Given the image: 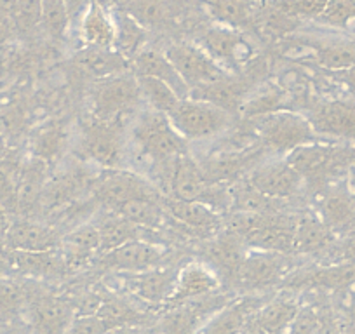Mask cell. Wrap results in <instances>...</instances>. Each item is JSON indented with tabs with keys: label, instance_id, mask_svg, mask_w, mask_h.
I'll return each instance as SVG.
<instances>
[{
	"label": "cell",
	"instance_id": "31",
	"mask_svg": "<svg viewBox=\"0 0 355 334\" xmlns=\"http://www.w3.org/2000/svg\"><path fill=\"white\" fill-rule=\"evenodd\" d=\"M293 100H295L293 94L286 87H282L279 82H275V84L274 82H265L258 89L248 93L239 115H242L248 121V118L259 117V115L291 110Z\"/></svg>",
	"mask_w": 355,
	"mask_h": 334
},
{
	"label": "cell",
	"instance_id": "9",
	"mask_svg": "<svg viewBox=\"0 0 355 334\" xmlns=\"http://www.w3.org/2000/svg\"><path fill=\"white\" fill-rule=\"evenodd\" d=\"M82 159L96 164L101 169H119L124 162V143L119 122H103L93 117L82 131Z\"/></svg>",
	"mask_w": 355,
	"mask_h": 334
},
{
	"label": "cell",
	"instance_id": "13",
	"mask_svg": "<svg viewBox=\"0 0 355 334\" xmlns=\"http://www.w3.org/2000/svg\"><path fill=\"white\" fill-rule=\"evenodd\" d=\"M180 267H153L136 274H117L122 279L124 288L135 296L138 301L160 308L173 295Z\"/></svg>",
	"mask_w": 355,
	"mask_h": 334
},
{
	"label": "cell",
	"instance_id": "10",
	"mask_svg": "<svg viewBox=\"0 0 355 334\" xmlns=\"http://www.w3.org/2000/svg\"><path fill=\"white\" fill-rule=\"evenodd\" d=\"M166 56L174 64L178 73L182 75L190 91L230 75V71L225 70L216 60H213L202 47L196 44H171L166 49Z\"/></svg>",
	"mask_w": 355,
	"mask_h": 334
},
{
	"label": "cell",
	"instance_id": "35",
	"mask_svg": "<svg viewBox=\"0 0 355 334\" xmlns=\"http://www.w3.org/2000/svg\"><path fill=\"white\" fill-rule=\"evenodd\" d=\"M96 227L101 238L100 254L108 253L112 249L121 247V245L128 244V242L131 240H136V238H143L141 228H138L136 225H132L131 221L122 218L121 214L114 213V211H112L108 216L101 218V220L98 221ZM100 254H98V256H100Z\"/></svg>",
	"mask_w": 355,
	"mask_h": 334
},
{
	"label": "cell",
	"instance_id": "32",
	"mask_svg": "<svg viewBox=\"0 0 355 334\" xmlns=\"http://www.w3.org/2000/svg\"><path fill=\"white\" fill-rule=\"evenodd\" d=\"M80 35L85 46L114 47L115 25L114 18L105 11L100 0H89L87 8L82 15Z\"/></svg>",
	"mask_w": 355,
	"mask_h": 334
},
{
	"label": "cell",
	"instance_id": "33",
	"mask_svg": "<svg viewBox=\"0 0 355 334\" xmlns=\"http://www.w3.org/2000/svg\"><path fill=\"white\" fill-rule=\"evenodd\" d=\"M259 152L239 153V152H227L223 155H216L207 159L206 162L200 164L204 175L211 183H225L234 182L235 178L242 175L244 171H249L256 167Z\"/></svg>",
	"mask_w": 355,
	"mask_h": 334
},
{
	"label": "cell",
	"instance_id": "43",
	"mask_svg": "<svg viewBox=\"0 0 355 334\" xmlns=\"http://www.w3.org/2000/svg\"><path fill=\"white\" fill-rule=\"evenodd\" d=\"M319 19L329 26L350 28L355 25V0H327Z\"/></svg>",
	"mask_w": 355,
	"mask_h": 334
},
{
	"label": "cell",
	"instance_id": "24",
	"mask_svg": "<svg viewBox=\"0 0 355 334\" xmlns=\"http://www.w3.org/2000/svg\"><path fill=\"white\" fill-rule=\"evenodd\" d=\"M317 134L331 138H355V107L340 101L317 105L309 115Z\"/></svg>",
	"mask_w": 355,
	"mask_h": 334
},
{
	"label": "cell",
	"instance_id": "14",
	"mask_svg": "<svg viewBox=\"0 0 355 334\" xmlns=\"http://www.w3.org/2000/svg\"><path fill=\"white\" fill-rule=\"evenodd\" d=\"M303 176L288 162V159L259 164L249 171L245 182L263 195L284 200L296 195L303 185Z\"/></svg>",
	"mask_w": 355,
	"mask_h": 334
},
{
	"label": "cell",
	"instance_id": "26",
	"mask_svg": "<svg viewBox=\"0 0 355 334\" xmlns=\"http://www.w3.org/2000/svg\"><path fill=\"white\" fill-rule=\"evenodd\" d=\"M131 67L135 75H146V77H153L166 82L167 86L173 87V91L180 98L190 96L189 86L185 84L182 75L178 73V70L171 63L169 58L166 56V53H160L153 47H145L132 58Z\"/></svg>",
	"mask_w": 355,
	"mask_h": 334
},
{
	"label": "cell",
	"instance_id": "3",
	"mask_svg": "<svg viewBox=\"0 0 355 334\" xmlns=\"http://www.w3.org/2000/svg\"><path fill=\"white\" fill-rule=\"evenodd\" d=\"M28 281L25 320L32 334H67L75 313L68 296L49 291L39 281Z\"/></svg>",
	"mask_w": 355,
	"mask_h": 334
},
{
	"label": "cell",
	"instance_id": "44",
	"mask_svg": "<svg viewBox=\"0 0 355 334\" xmlns=\"http://www.w3.org/2000/svg\"><path fill=\"white\" fill-rule=\"evenodd\" d=\"M128 12L143 26H157L166 19V6L162 0H132Z\"/></svg>",
	"mask_w": 355,
	"mask_h": 334
},
{
	"label": "cell",
	"instance_id": "15",
	"mask_svg": "<svg viewBox=\"0 0 355 334\" xmlns=\"http://www.w3.org/2000/svg\"><path fill=\"white\" fill-rule=\"evenodd\" d=\"M67 263L60 249L51 251H12L9 249V277L30 281H60L67 277Z\"/></svg>",
	"mask_w": 355,
	"mask_h": 334
},
{
	"label": "cell",
	"instance_id": "5",
	"mask_svg": "<svg viewBox=\"0 0 355 334\" xmlns=\"http://www.w3.org/2000/svg\"><path fill=\"white\" fill-rule=\"evenodd\" d=\"M143 98L135 73H119L101 78L93 93V117L103 122H119L129 115Z\"/></svg>",
	"mask_w": 355,
	"mask_h": 334
},
{
	"label": "cell",
	"instance_id": "37",
	"mask_svg": "<svg viewBox=\"0 0 355 334\" xmlns=\"http://www.w3.org/2000/svg\"><path fill=\"white\" fill-rule=\"evenodd\" d=\"M331 244V227L322 220L305 216L295 223V253L312 254L324 251Z\"/></svg>",
	"mask_w": 355,
	"mask_h": 334
},
{
	"label": "cell",
	"instance_id": "22",
	"mask_svg": "<svg viewBox=\"0 0 355 334\" xmlns=\"http://www.w3.org/2000/svg\"><path fill=\"white\" fill-rule=\"evenodd\" d=\"M347 157L348 152L345 150L313 141L295 148L293 152H289L286 159L303 178H312V176L322 175V173H327L333 167L343 164Z\"/></svg>",
	"mask_w": 355,
	"mask_h": 334
},
{
	"label": "cell",
	"instance_id": "46",
	"mask_svg": "<svg viewBox=\"0 0 355 334\" xmlns=\"http://www.w3.org/2000/svg\"><path fill=\"white\" fill-rule=\"evenodd\" d=\"M327 0H281L277 6L279 11L288 15L289 18H296V16H313L319 18L320 12L326 8Z\"/></svg>",
	"mask_w": 355,
	"mask_h": 334
},
{
	"label": "cell",
	"instance_id": "30",
	"mask_svg": "<svg viewBox=\"0 0 355 334\" xmlns=\"http://www.w3.org/2000/svg\"><path fill=\"white\" fill-rule=\"evenodd\" d=\"M248 93L249 89L244 86V82L237 80L230 73L228 77L220 78L216 82H211V84L200 86L197 89H192L189 98L207 101V103L221 108V110H225L227 114H230L234 117V115L241 114L242 103H244Z\"/></svg>",
	"mask_w": 355,
	"mask_h": 334
},
{
	"label": "cell",
	"instance_id": "55",
	"mask_svg": "<svg viewBox=\"0 0 355 334\" xmlns=\"http://www.w3.org/2000/svg\"><path fill=\"white\" fill-rule=\"evenodd\" d=\"M4 150H6V146H4V139L0 138V160L4 159Z\"/></svg>",
	"mask_w": 355,
	"mask_h": 334
},
{
	"label": "cell",
	"instance_id": "18",
	"mask_svg": "<svg viewBox=\"0 0 355 334\" xmlns=\"http://www.w3.org/2000/svg\"><path fill=\"white\" fill-rule=\"evenodd\" d=\"M49 179V164L35 155L23 160L19 167L18 188H16V214L30 218L40 209L44 188Z\"/></svg>",
	"mask_w": 355,
	"mask_h": 334
},
{
	"label": "cell",
	"instance_id": "27",
	"mask_svg": "<svg viewBox=\"0 0 355 334\" xmlns=\"http://www.w3.org/2000/svg\"><path fill=\"white\" fill-rule=\"evenodd\" d=\"M93 179H89L82 171H68L47 179L44 188L42 199H40V209L44 213H54L63 211L70 206L89 185L93 186Z\"/></svg>",
	"mask_w": 355,
	"mask_h": 334
},
{
	"label": "cell",
	"instance_id": "40",
	"mask_svg": "<svg viewBox=\"0 0 355 334\" xmlns=\"http://www.w3.org/2000/svg\"><path fill=\"white\" fill-rule=\"evenodd\" d=\"M70 25L67 0H42V28L56 42L67 37Z\"/></svg>",
	"mask_w": 355,
	"mask_h": 334
},
{
	"label": "cell",
	"instance_id": "50",
	"mask_svg": "<svg viewBox=\"0 0 355 334\" xmlns=\"http://www.w3.org/2000/svg\"><path fill=\"white\" fill-rule=\"evenodd\" d=\"M105 334H152V327L148 326H121L107 331Z\"/></svg>",
	"mask_w": 355,
	"mask_h": 334
},
{
	"label": "cell",
	"instance_id": "7",
	"mask_svg": "<svg viewBox=\"0 0 355 334\" xmlns=\"http://www.w3.org/2000/svg\"><path fill=\"white\" fill-rule=\"evenodd\" d=\"M289 274H291L289 254L248 249L237 277H235L234 289L244 292L265 291V289L282 284V281Z\"/></svg>",
	"mask_w": 355,
	"mask_h": 334
},
{
	"label": "cell",
	"instance_id": "45",
	"mask_svg": "<svg viewBox=\"0 0 355 334\" xmlns=\"http://www.w3.org/2000/svg\"><path fill=\"white\" fill-rule=\"evenodd\" d=\"M322 214H324L322 221L327 225V227H334V225L345 223L352 214L350 200H348L345 195H340V193L329 195L322 206Z\"/></svg>",
	"mask_w": 355,
	"mask_h": 334
},
{
	"label": "cell",
	"instance_id": "42",
	"mask_svg": "<svg viewBox=\"0 0 355 334\" xmlns=\"http://www.w3.org/2000/svg\"><path fill=\"white\" fill-rule=\"evenodd\" d=\"M19 167L21 162L0 160V204L9 214H16V188H18Z\"/></svg>",
	"mask_w": 355,
	"mask_h": 334
},
{
	"label": "cell",
	"instance_id": "25",
	"mask_svg": "<svg viewBox=\"0 0 355 334\" xmlns=\"http://www.w3.org/2000/svg\"><path fill=\"white\" fill-rule=\"evenodd\" d=\"M73 64L94 78H108L114 75L132 71L131 61L114 47L85 46L73 56Z\"/></svg>",
	"mask_w": 355,
	"mask_h": 334
},
{
	"label": "cell",
	"instance_id": "4",
	"mask_svg": "<svg viewBox=\"0 0 355 334\" xmlns=\"http://www.w3.org/2000/svg\"><path fill=\"white\" fill-rule=\"evenodd\" d=\"M167 117L187 141L214 138L232 124L230 114L196 98H182Z\"/></svg>",
	"mask_w": 355,
	"mask_h": 334
},
{
	"label": "cell",
	"instance_id": "11",
	"mask_svg": "<svg viewBox=\"0 0 355 334\" xmlns=\"http://www.w3.org/2000/svg\"><path fill=\"white\" fill-rule=\"evenodd\" d=\"M200 47L228 71L232 68H241L248 64L256 54L254 46L249 42L248 37L242 35L235 26L225 25V23L209 26L202 33Z\"/></svg>",
	"mask_w": 355,
	"mask_h": 334
},
{
	"label": "cell",
	"instance_id": "38",
	"mask_svg": "<svg viewBox=\"0 0 355 334\" xmlns=\"http://www.w3.org/2000/svg\"><path fill=\"white\" fill-rule=\"evenodd\" d=\"M68 145V132L63 125H47L33 139L32 155L46 160L47 164H54L63 157L64 148Z\"/></svg>",
	"mask_w": 355,
	"mask_h": 334
},
{
	"label": "cell",
	"instance_id": "34",
	"mask_svg": "<svg viewBox=\"0 0 355 334\" xmlns=\"http://www.w3.org/2000/svg\"><path fill=\"white\" fill-rule=\"evenodd\" d=\"M112 18H114L115 25L114 49H117L122 56L132 61V58L146 47V39H148L146 26H143L128 11H115Z\"/></svg>",
	"mask_w": 355,
	"mask_h": 334
},
{
	"label": "cell",
	"instance_id": "17",
	"mask_svg": "<svg viewBox=\"0 0 355 334\" xmlns=\"http://www.w3.org/2000/svg\"><path fill=\"white\" fill-rule=\"evenodd\" d=\"M245 253H248V245L244 244V240L232 231L225 230L206 244L204 263L216 272L218 277L221 279V284L234 288L235 277L244 261Z\"/></svg>",
	"mask_w": 355,
	"mask_h": 334
},
{
	"label": "cell",
	"instance_id": "19",
	"mask_svg": "<svg viewBox=\"0 0 355 334\" xmlns=\"http://www.w3.org/2000/svg\"><path fill=\"white\" fill-rule=\"evenodd\" d=\"M100 231L94 223H84L71 228L70 231L61 237L60 253L63 254V260L67 263L68 275L82 270L85 265L96 260L100 254Z\"/></svg>",
	"mask_w": 355,
	"mask_h": 334
},
{
	"label": "cell",
	"instance_id": "48",
	"mask_svg": "<svg viewBox=\"0 0 355 334\" xmlns=\"http://www.w3.org/2000/svg\"><path fill=\"white\" fill-rule=\"evenodd\" d=\"M317 331H319V312L313 306L302 305L286 334H317Z\"/></svg>",
	"mask_w": 355,
	"mask_h": 334
},
{
	"label": "cell",
	"instance_id": "39",
	"mask_svg": "<svg viewBox=\"0 0 355 334\" xmlns=\"http://www.w3.org/2000/svg\"><path fill=\"white\" fill-rule=\"evenodd\" d=\"M136 78H138L143 98L148 101L150 108L160 112V114L169 115L173 108L178 105V101L182 100L174 93L173 87H169L166 82L159 80V78L146 77V75H136Z\"/></svg>",
	"mask_w": 355,
	"mask_h": 334
},
{
	"label": "cell",
	"instance_id": "23",
	"mask_svg": "<svg viewBox=\"0 0 355 334\" xmlns=\"http://www.w3.org/2000/svg\"><path fill=\"white\" fill-rule=\"evenodd\" d=\"M244 244L248 249L272 251V253L289 254L295 253V225L286 223L277 213L266 218L265 223L245 235Z\"/></svg>",
	"mask_w": 355,
	"mask_h": 334
},
{
	"label": "cell",
	"instance_id": "29",
	"mask_svg": "<svg viewBox=\"0 0 355 334\" xmlns=\"http://www.w3.org/2000/svg\"><path fill=\"white\" fill-rule=\"evenodd\" d=\"M160 202H162L166 214L192 230L213 231L223 221L216 209L204 202H197V200H183L162 195Z\"/></svg>",
	"mask_w": 355,
	"mask_h": 334
},
{
	"label": "cell",
	"instance_id": "2",
	"mask_svg": "<svg viewBox=\"0 0 355 334\" xmlns=\"http://www.w3.org/2000/svg\"><path fill=\"white\" fill-rule=\"evenodd\" d=\"M248 122L263 146L279 153H289L298 146L317 141L319 136L309 117L293 110L259 115L248 118Z\"/></svg>",
	"mask_w": 355,
	"mask_h": 334
},
{
	"label": "cell",
	"instance_id": "51",
	"mask_svg": "<svg viewBox=\"0 0 355 334\" xmlns=\"http://www.w3.org/2000/svg\"><path fill=\"white\" fill-rule=\"evenodd\" d=\"M242 334H266V331L263 329L261 326H259L258 320L254 319V313H252V315L249 317L248 322H245L244 331H242Z\"/></svg>",
	"mask_w": 355,
	"mask_h": 334
},
{
	"label": "cell",
	"instance_id": "16",
	"mask_svg": "<svg viewBox=\"0 0 355 334\" xmlns=\"http://www.w3.org/2000/svg\"><path fill=\"white\" fill-rule=\"evenodd\" d=\"M221 288H223L221 279L218 277V274L209 265H206L204 261H190L178 270L173 295L164 305V310L180 305V303L190 301V299L213 295V292L221 291Z\"/></svg>",
	"mask_w": 355,
	"mask_h": 334
},
{
	"label": "cell",
	"instance_id": "8",
	"mask_svg": "<svg viewBox=\"0 0 355 334\" xmlns=\"http://www.w3.org/2000/svg\"><path fill=\"white\" fill-rule=\"evenodd\" d=\"M93 197L108 209H115L122 202L132 199H162L160 190L150 179L138 173L119 169H103L93 182Z\"/></svg>",
	"mask_w": 355,
	"mask_h": 334
},
{
	"label": "cell",
	"instance_id": "52",
	"mask_svg": "<svg viewBox=\"0 0 355 334\" xmlns=\"http://www.w3.org/2000/svg\"><path fill=\"white\" fill-rule=\"evenodd\" d=\"M11 214L6 211V207L0 204V238H2V235L6 234V230H8L9 223H11Z\"/></svg>",
	"mask_w": 355,
	"mask_h": 334
},
{
	"label": "cell",
	"instance_id": "12",
	"mask_svg": "<svg viewBox=\"0 0 355 334\" xmlns=\"http://www.w3.org/2000/svg\"><path fill=\"white\" fill-rule=\"evenodd\" d=\"M167 251L164 245L150 242L146 238H136L108 253L96 258V265L103 270L115 274H136V272L148 270L159 267L166 258Z\"/></svg>",
	"mask_w": 355,
	"mask_h": 334
},
{
	"label": "cell",
	"instance_id": "41",
	"mask_svg": "<svg viewBox=\"0 0 355 334\" xmlns=\"http://www.w3.org/2000/svg\"><path fill=\"white\" fill-rule=\"evenodd\" d=\"M12 18L18 35H32L42 25V0H16Z\"/></svg>",
	"mask_w": 355,
	"mask_h": 334
},
{
	"label": "cell",
	"instance_id": "53",
	"mask_svg": "<svg viewBox=\"0 0 355 334\" xmlns=\"http://www.w3.org/2000/svg\"><path fill=\"white\" fill-rule=\"evenodd\" d=\"M8 70H9V60H8V56L4 54V51L0 49V78L4 77L6 71Z\"/></svg>",
	"mask_w": 355,
	"mask_h": 334
},
{
	"label": "cell",
	"instance_id": "21",
	"mask_svg": "<svg viewBox=\"0 0 355 334\" xmlns=\"http://www.w3.org/2000/svg\"><path fill=\"white\" fill-rule=\"evenodd\" d=\"M258 296H242L228 301L223 308L209 317L196 334H242L245 322L263 305Z\"/></svg>",
	"mask_w": 355,
	"mask_h": 334
},
{
	"label": "cell",
	"instance_id": "36",
	"mask_svg": "<svg viewBox=\"0 0 355 334\" xmlns=\"http://www.w3.org/2000/svg\"><path fill=\"white\" fill-rule=\"evenodd\" d=\"M112 211L121 214L122 218L131 221L141 230H155L164 223V216H166L160 199H132L122 202Z\"/></svg>",
	"mask_w": 355,
	"mask_h": 334
},
{
	"label": "cell",
	"instance_id": "47",
	"mask_svg": "<svg viewBox=\"0 0 355 334\" xmlns=\"http://www.w3.org/2000/svg\"><path fill=\"white\" fill-rule=\"evenodd\" d=\"M214 11L225 25L235 26L249 16V8L242 0H213Z\"/></svg>",
	"mask_w": 355,
	"mask_h": 334
},
{
	"label": "cell",
	"instance_id": "20",
	"mask_svg": "<svg viewBox=\"0 0 355 334\" xmlns=\"http://www.w3.org/2000/svg\"><path fill=\"white\" fill-rule=\"evenodd\" d=\"M60 234L51 225L30 218L11 221L2 242L12 251H51L60 247Z\"/></svg>",
	"mask_w": 355,
	"mask_h": 334
},
{
	"label": "cell",
	"instance_id": "1",
	"mask_svg": "<svg viewBox=\"0 0 355 334\" xmlns=\"http://www.w3.org/2000/svg\"><path fill=\"white\" fill-rule=\"evenodd\" d=\"M132 143L139 155L152 164L189 153V141L174 129L166 114L153 108L136 115L132 124Z\"/></svg>",
	"mask_w": 355,
	"mask_h": 334
},
{
	"label": "cell",
	"instance_id": "28",
	"mask_svg": "<svg viewBox=\"0 0 355 334\" xmlns=\"http://www.w3.org/2000/svg\"><path fill=\"white\" fill-rule=\"evenodd\" d=\"M302 301L296 296V291L286 289L284 292L263 303L254 313V319L266 331V334H286L298 315Z\"/></svg>",
	"mask_w": 355,
	"mask_h": 334
},
{
	"label": "cell",
	"instance_id": "54",
	"mask_svg": "<svg viewBox=\"0 0 355 334\" xmlns=\"http://www.w3.org/2000/svg\"><path fill=\"white\" fill-rule=\"evenodd\" d=\"M16 6V0H0V11H6V12H11L12 15V9Z\"/></svg>",
	"mask_w": 355,
	"mask_h": 334
},
{
	"label": "cell",
	"instance_id": "49",
	"mask_svg": "<svg viewBox=\"0 0 355 334\" xmlns=\"http://www.w3.org/2000/svg\"><path fill=\"white\" fill-rule=\"evenodd\" d=\"M16 37H18V30H16V23L12 15L11 12L0 11V49L8 46Z\"/></svg>",
	"mask_w": 355,
	"mask_h": 334
},
{
	"label": "cell",
	"instance_id": "6",
	"mask_svg": "<svg viewBox=\"0 0 355 334\" xmlns=\"http://www.w3.org/2000/svg\"><path fill=\"white\" fill-rule=\"evenodd\" d=\"M235 296L230 292H213L164 310L152 327V334H196L207 319L223 308Z\"/></svg>",
	"mask_w": 355,
	"mask_h": 334
}]
</instances>
